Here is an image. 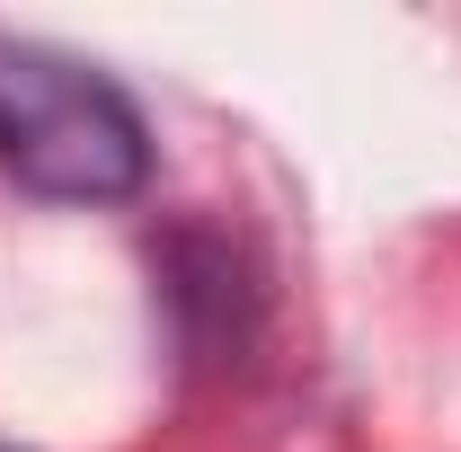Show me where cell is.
<instances>
[{
    "label": "cell",
    "instance_id": "1",
    "mask_svg": "<svg viewBox=\"0 0 461 452\" xmlns=\"http://www.w3.org/2000/svg\"><path fill=\"white\" fill-rule=\"evenodd\" d=\"M0 169L54 204H124L151 177V124L98 62L0 36Z\"/></svg>",
    "mask_w": 461,
    "mask_h": 452
}]
</instances>
